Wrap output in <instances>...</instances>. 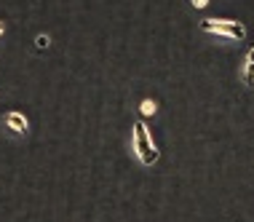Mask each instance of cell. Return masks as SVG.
Wrapping results in <instances>:
<instances>
[{"instance_id": "obj_1", "label": "cell", "mask_w": 254, "mask_h": 222, "mask_svg": "<svg viewBox=\"0 0 254 222\" xmlns=\"http://www.w3.org/2000/svg\"><path fill=\"white\" fill-rule=\"evenodd\" d=\"M128 150H131L134 161L142 166V169H153V166L161 161V150L153 140V131L147 129V121L142 118H134L131 121V134H128Z\"/></svg>"}, {"instance_id": "obj_2", "label": "cell", "mask_w": 254, "mask_h": 222, "mask_svg": "<svg viewBox=\"0 0 254 222\" xmlns=\"http://www.w3.org/2000/svg\"><path fill=\"white\" fill-rule=\"evenodd\" d=\"M198 32L211 38H222L228 43H244L246 40V24L238 19H201Z\"/></svg>"}, {"instance_id": "obj_3", "label": "cell", "mask_w": 254, "mask_h": 222, "mask_svg": "<svg viewBox=\"0 0 254 222\" xmlns=\"http://www.w3.org/2000/svg\"><path fill=\"white\" fill-rule=\"evenodd\" d=\"M0 126L13 140H27L30 137V118L22 110H5L3 118H0Z\"/></svg>"}, {"instance_id": "obj_4", "label": "cell", "mask_w": 254, "mask_h": 222, "mask_svg": "<svg viewBox=\"0 0 254 222\" xmlns=\"http://www.w3.org/2000/svg\"><path fill=\"white\" fill-rule=\"evenodd\" d=\"M238 80H241V86L254 88V46L246 48L241 65H238Z\"/></svg>"}, {"instance_id": "obj_5", "label": "cell", "mask_w": 254, "mask_h": 222, "mask_svg": "<svg viewBox=\"0 0 254 222\" xmlns=\"http://www.w3.org/2000/svg\"><path fill=\"white\" fill-rule=\"evenodd\" d=\"M158 113H161L158 99H153V96H142L139 105H136V118H142V121H153Z\"/></svg>"}, {"instance_id": "obj_6", "label": "cell", "mask_w": 254, "mask_h": 222, "mask_svg": "<svg viewBox=\"0 0 254 222\" xmlns=\"http://www.w3.org/2000/svg\"><path fill=\"white\" fill-rule=\"evenodd\" d=\"M49 48H51V35H46V32L35 35V51H49Z\"/></svg>"}, {"instance_id": "obj_7", "label": "cell", "mask_w": 254, "mask_h": 222, "mask_svg": "<svg viewBox=\"0 0 254 222\" xmlns=\"http://www.w3.org/2000/svg\"><path fill=\"white\" fill-rule=\"evenodd\" d=\"M190 5H193L195 11H203L206 5H209V0H190Z\"/></svg>"}, {"instance_id": "obj_8", "label": "cell", "mask_w": 254, "mask_h": 222, "mask_svg": "<svg viewBox=\"0 0 254 222\" xmlns=\"http://www.w3.org/2000/svg\"><path fill=\"white\" fill-rule=\"evenodd\" d=\"M3 35H5V22L0 19V38H3Z\"/></svg>"}]
</instances>
